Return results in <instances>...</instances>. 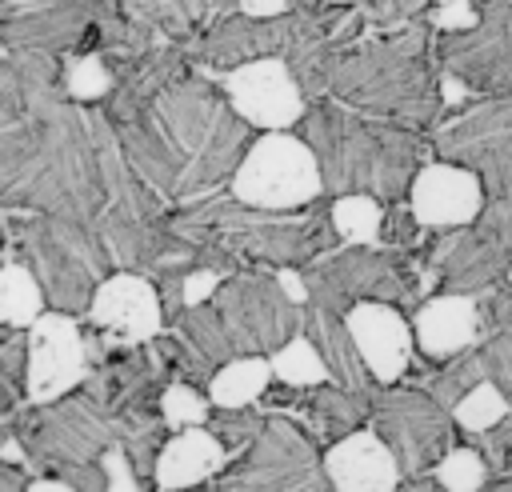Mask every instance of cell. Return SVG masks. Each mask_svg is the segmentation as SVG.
Wrapping results in <instances>:
<instances>
[{"label": "cell", "mask_w": 512, "mask_h": 492, "mask_svg": "<svg viewBox=\"0 0 512 492\" xmlns=\"http://www.w3.org/2000/svg\"><path fill=\"white\" fill-rule=\"evenodd\" d=\"M304 136L320 156L328 192L368 188L372 196H400L412 176V140L396 132H372L344 112L316 108L304 116Z\"/></svg>", "instance_id": "cell-1"}, {"label": "cell", "mask_w": 512, "mask_h": 492, "mask_svg": "<svg viewBox=\"0 0 512 492\" xmlns=\"http://www.w3.org/2000/svg\"><path fill=\"white\" fill-rule=\"evenodd\" d=\"M324 192V168L308 140L292 132H264L248 144L244 160L232 172V196L244 208L292 212L312 204Z\"/></svg>", "instance_id": "cell-2"}, {"label": "cell", "mask_w": 512, "mask_h": 492, "mask_svg": "<svg viewBox=\"0 0 512 492\" xmlns=\"http://www.w3.org/2000/svg\"><path fill=\"white\" fill-rule=\"evenodd\" d=\"M416 48H420V32H408L404 40H396L388 48H368L360 56H348L332 68V84L348 100L372 104L392 116L424 120L432 112V100H428L420 64L408 60Z\"/></svg>", "instance_id": "cell-3"}, {"label": "cell", "mask_w": 512, "mask_h": 492, "mask_svg": "<svg viewBox=\"0 0 512 492\" xmlns=\"http://www.w3.org/2000/svg\"><path fill=\"white\" fill-rule=\"evenodd\" d=\"M88 340L72 312H40L28 324V372H24V396L28 404H52L76 384L88 380Z\"/></svg>", "instance_id": "cell-4"}, {"label": "cell", "mask_w": 512, "mask_h": 492, "mask_svg": "<svg viewBox=\"0 0 512 492\" xmlns=\"http://www.w3.org/2000/svg\"><path fill=\"white\" fill-rule=\"evenodd\" d=\"M224 92L236 116L264 132H288L304 120V84L284 56H260L224 72Z\"/></svg>", "instance_id": "cell-5"}, {"label": "cell", "mask_w": 512, "mask_h": 492, "mask_svg": "<svg viewBox=\"0 0 512 492\" xmlns=\"http://www.w3.org/2000/svg\"><path fill=\"white\" fill-rule=\"evenodd\" d=\"M216 308L224 312L240 352H260V348L276 352L284 340L296 336V328H304V316L296 312L300 304L284 296L280 280H264V276H236L216 296Z\"/></svg>", "instance_id": "cell-6"}, {"label": "cell", "mask_w": 512, "mask_h": 492, "mask_svg": "<svg viewBox=\"0 0 512 492\" xmlns=\"http://www.w3.org/2000/svg\"><path fill=\"white\" fill-rule=\"evenodd\" d=\"M88 324L100 328V340L108 348L152 344L164 328V300L140 272H116L104 284H96Z\"/></svg>", "instance_id": "cell-7"}, {"label": "cell", "mask_w": 512, "mask_h": 492, "mask_svg": "<svg viewBox=\"0 0 512 492\" xmlns=\"http://www.w3.org/2000/svg\"><path fill=\"white\" fill-rule=\"evenodd\" d=\"M308 304H324L336 312H348L356 300H396L404 296V276L392 256H380L364 244H352V252L316 260L308 272Z\"/></svg>", "instance_id": "cell-8"}, {"label": "cell", "mask_w": 512, "mask_h": 492, "mask_svg": "<svg viewBox=\"0 0 512 492\" xmlns=\"http://www.w3.org/2000/svg\"><path fill=\"white\" fill-rule=\"evenodd\" d=\"M376 420L404 472L412 476L448 452V412L432 392H388L384 400H376Z\"/></svg>", "instance_id": "cell-9"}, {"label": "cell", "mask_w": 512, "mask_h": 492, "mask_svg": "<svg viewBox=\"0 0 512 492\" xmlns=\"http://www.w3.org/2000/svg\"><path fill=\"white\" fill-rule=\"evenodd\" d=\"M220 484H228V488H324L332 480H328V472L316 468L308 440L292 424L272 420L252 440L244 468L232 476H220Z\"/></svg>", "instance_id": "cell-10"}, {"label": "cell", "mask_w": 512, "mask_h": 492, "mask_svg": "<svg viewBox=\"0 0 512 492\" xmlns=\"http://www.w3.org/2000/svg\"><path fill=\"white\" fill-rule=\"evenodd\" d=\"M484 176H476L468 164L436 160L416 172L408 184V212L424 228H464L484 212Z\"/></svg>", "instance_id": "cell-11"}, {"label": "cell", "mask_w": 512, "mask_h": 492, "mask_svg": "<svg viewBox=\"0 0 512 492\" xmlns=\"http://www.w3.org/2000/svg\"><path fill=\"white\" fill-rule=\"evenodd\" d=\"M444 60L456 76L480 84L512 80V4L492 0L472 32H452V40L444 44Z\"/></svg>", "instance_id": "cell-12"}, {"label": "cell", "mask_w": 512, "mask_h": 492, "mask_svg": "<svg viewBox=\"0 0 512 492\" xmlns=\"http://www.w3.org/2000/svg\"><path fill=\"white\" fill-rule=\"evenodd\" d=\"M324 472L340 492H392L404 480V464L384 436L356 428L324 452Z\"/></svg>", "instance_id": "cell-13"}, {"label": "cell", "mask_w": 512, "mask_h": 492, "mask_svg": "<svg viewBox=\"0 0 512 492\" xmlns=\"http://www.w3.org/2000/svg\"><path fill=\"white\" fill-rule=\"evenodd\" d=\"M364 364L372 368V376L380 384H392L404 376L408 360H412V328L408 320L388 304V300H356L344 312Z\"/></svg>", "instance_id": "cell-14"}, {"label": "cell", "mask_w": 512, "mask_h": 492, "mask_svg": "<svg viewBox=\"0 0 512 492\" xmlns=\"http://www.w3.org/2000/svg\"><path fill=\"white\" fill-rule=\"evenodd\" d=\"M480 340V296L440 292L416 312V344L432 360H452Z\"/></svg>", "instance_id": "cell-15"}, {"label": "cell", "mask_w": 512, "mask_h": 492, "mask_svg": "<svg viewBox=\"0 0 512 492\" xmlns=\"http://www.w3.org/2000/svg\"><path fill=\"white\" fill-rule=\"evenodd\" d=\"M228 460V444L204 428V424H192V428H180L160 452H156V468H152V484L172 492V488H192V484H204L212 480Z\"/></svg>", "instance_id": "cell-16"}, {"label": "cell", "mask_w": 512, "mask_h": 492, "mask_svg": "<svg viewBox=\"0 0 512 492\" xmlns=\"http://www.w3.org/2000/svg\"><path fill=\"white\" fill-rule=\"evenodd\" d=\"M304 332L316 340L320 356L328 360L332 380H336V384H344L348 392L368 396V384H372L376 376H372V368L364 364L360 344H356V336H352V328H348L344 312L324 308V304H308V312H304Z\"/></svg>", "instance_id": "cell-17"}, {"label": "cell", "mask_w": 512, "mask_h": 492, "mask_svg": "<svg viewBox=\"0 0 512 492\" xmlns=\"http://www.w3.org/2000/svg\"><path fill=\"white\" fill-rule=\"evenodd\" d=\"M284 36H288V24L280 20H220L212 24L208 40H204V56L216 60V64H228V68H240L248 60H260V56H272L276 48H284Z\"/></svg>", "instance_id": "cell-18"}, {"label": "cell", "mask_w": 512, "mask_h": 492, "mask_svg": "<svg viewBox=\"0 0 512 492\" xmlns=\"http://www.w3.org/2000/svg\"><path fill=\"white\" fill-rule=\"evenodd\" d=\"M272 376H276L272 372V356H260V352L232 356L228 364H220V372H212L208 400L216 408H248L256 396H264Z\"/></svg>", "instance_id": "cell-19"}, {"label": "cell", "mask_w": 512, "mask_h": 492, "mask_svg": "<svg viewBox=\"0 0 512 492\" xmlns=\"http://www.w3.org/2000/svg\"><path fill=\"white\" fill-rule=\"evenodd\" d=\"M44 300H48V292H44L40 276L32 272V264H20L8 256V264L0 272V320L8 328H28L44 312Z\"/></svg>", "instance_id": "cell-20"}, {"label": "cell", "mask_w": 512, "mask_h": 492, "mask_svg": "<svg viewBox=\"0 0 512 492\" xmlns=\"http://www.w3.org/2000/svg\"><path fill=\"white\" fill-rule=\"evenodd\" d=\"M332 228L344 244H380V228H384V208L372 192H344L332 204Z\"/></svg>", "instance_id": "cell-21"}, {"label": "cell", "mask_w": 512, "mask_h": 492, "mask_svg": "<svg viewBox=\"0 0 512 492\" xmlns=\"http://www.w3.org/2000/svg\"><path fill=\"white\" fill-rule=\"evenodd\" d=\"M272 372L288 388H316V384H324L332 376L328 360L320 356V348H316V340L308 332H296L292 340H284L272 352Z\"/></svg>", "instance_id": "cell-22"}, {"label": "cell", "mask_w": 512, "mask_h": 492, "mask_svg": "<svg viewBox=\"0 0 512 492\" xmlns=\"http://www.w3.org/2000/svg\"><path fill=\"white\" fill-rule=\"evenodd\" d=\"M180 336L192 340L212 364H228L232 356H244L220 308H204V304L184 308V316H180Z\"/></svg>", "instance_id": "cell-23"}, {"label": "cell", "mask_w": 512, "mask_h": 492, "mask_svg": "<svg viewBox=\"0 0 512 492\" xmlns=\"http://www.w3.org/2000/svg\"><path fill=\"white\" fill-rule=\"evenodd\" d=\"M508 412H512V400H508V392L496 384V380H480L476 388H468L460 400H456V408H452V420L464 428V432H488V428H496V424H504L508 420Z\"/></svg>", "instance_id": "cell-24"}, {"label": "cell", "mask_w": 512, "mask_h": 492, "mask_svg": "<svg viewBox=\"0 0 512 492\" xmlns=\"http://www.w3.org/2000/svg\"><path fill=\"white\" fill-rule=\"evenodd\" d=\"M432 476L448 492H476V488H484L492 480L488 476V456H480L476 448H448L432 464Z\"/></svg>", "instance_id": "cell-25"}, {"label": "cell", "mask_w": 512, "mask_h": 492, "mask_svg": "<svg viewBox=\"0 0 512 492\" xmlns=\"http://www.w3.org/2000/svg\"><path fill=\"white\" fill-rule=\"evenodd\" d=\"M480 380H488V372H484V352H460V356H452V364H444L432 380H428V392L444 404V408H456V400L468 392V388H476Z\"/></svg>", "instance_id": "cell-26"}, {"label": "cell", "mask_w": 512, "mask_h": 492, "mask_svg": "<svg viewBox=\"0 0 512 492\" xmlns=\"http://www.w3.org/2000/svg\"><path fill=\"white\" fill-rule=\"evenodd\" d=\"M64 88L72 100H100L112 92V72L104 64V56L88 52V56H76L68 68H64Z\"/></svg>", "instance_id": "cell-27"}, {"label": "cell", "mask_w": 512, "mask_h": 492, "mask_svg": "<svg viewBox=\"0 0 512 492\" xmlns=\"http://www.w3.org/2000/svg\"><path fill=\"white\" fill-rule=\"evenodd\" d=\"M160 420L164 428H192V424H208V400L192 388V384H168L160 392Z\"/></svg>", "instance_id": "cell-28"}, {"label": "cell", "mask_w": 512, "mask_h": 492, "mask_svg": "<svg viewBox=\"0 0 512 492\" xmlns=\"http://www.w3.org/2000/svg\"><path fill=\"white\" fill-rule=\"evenodd\" d=\"M480 352H484V372H488V380H496V384L508 392V400H512V336L496 328L492 340L480 344Z\"/></svg>", "instance_id": "cell-29"}, {"label": "cell", "mask_w": 512, "mask_h": 492, "mask_svg": "<svg viewBox=\"0 0 512 492\" xmlns=\"http://www.w3.org/2000/svg\"><path fill=\"white\" fill-rule=\"evenodd\" d=\"M100 468H104V476H108V492H136V488H140V480H136V472H132V456H128V448H124L120 440H112V444L100 452Z\"/></svg>", "instance_id": "cell-30"}, {"label": "cell", "mask_w": 512, "mask_h": 492, "mask_svg": "<svg viewBox=\"0 0 512 492\" xmlns=\"http://www.w3.org/2000/svg\"><path fill=\"white\" fill-rule=\"evenodd\" d=\"M212 432H216L224 444H252L256 432H260V420H256L248 408H220Z\"/></svg>", "instance_id": "cell-31"}, {"label": "cell", "mask_w": 512, "mask_h": 492, "mask_svg": "<svg viewBox=\"0 0 512 492\" xmlns=\"http://www.w3.org/2000/svg\"><path fill=\"white\" fill-rule=\"evenodd\" d=\"M480 20H484V8H476L472 0H460V4H436V12H432V24H436L440 32H472Z\"/></svg>", "instance_id": "cell-32"}, {"label": "cell", "mask_w": 512, "mask_h": 492, "mask_svg": "<svg viewBox=\"0 0 512 492\" xmlns=\"http://www.w3.org/2000/svg\"><path fill=\"white\" fill-rule=\"evenodd\" d=\"M216 288H220V272H216V268H192V272L184 276V308L204 304Z\"/></svg>", "instance_id": "cell-33"}, {"label": "cell", "mask_w": 512, "mask_h": 492, "mask_svg": "<svg viewBox=\"0 0 512 492\" xmlns=\"http://www.w3.org/2000/svg\"><path fill=\"white\" fill-rule=\"evenodd\" d=\"M276 280H280L284 296H288V300H296L300 308L312 300V292H308V276H300L296 268H280V272H276Z\"/></svg>", "instance_id": "cell-34"}, {"label": "cell", "mask_w": 512, "mask_h": 492, "mask_svg": "<svg viewBox=\"0 0 512 492\" xmlns=\"http://www.w3.org/2000/svg\"><path fill=\"white\" fill-rule=\"evenodd\" d=\"M292 8V0H240V12L252 20H280Z\"/></svg>", "instance_id": "cell-35"}, {"label": "cell", "mask_w": 512, "mask_h": 492, "mask_svg": "<svg viewBox=\"0 0 512 492\" xmlns=\"http://www.w3.org/2000/svg\"><path fill=\"white\" fill-rule=\"evenodd\" d=\"M492 324L512 336V292H496L492 296Z\"/></svg>", "instance_id": "cell-36"}, {"label": "cell", "mask_w": 512, "mask_h": 492, "mask_svg": "<svg viewBox=\"0 0 512 492\" xmlns=\"http://www.w3.org/2000/svg\"><path fill=\"white\" fill-rule=\"evenodd\" d=\"M440 96H444V104H460V100L468 96V88H464V80H460L456 72H448V76L440 80Z\"/></svg>", "instance_id": "cell-37"}, {"label": "cell", "mask_w": 512, "mask_h": 492, "mask_svg": "<svg viewBox=\"0 0 512 492\" xmlns=\"http://www.w3.org/2000/svg\"><path fill=\"white\" fill-rule=\"evenodd\" d=\"M28 480H32V476H28ZM28 480L4 460V468H0V492H28Z\"/></svg>", "instance_id": "cell-38"}, {"label": "cell", "mask_w": 512, "mask_h": 492, "mask_svg": "<svg viewBox=\"0 0 512 492\" xmlns=\"http://www.w3.org/2000/svg\"><path fill=\"white\" fill-rule=\"evenodd\" d=\"M0 456H4L8 464H20V468H28V472H32V456H24V448H20V440H16V436H8V440H4Z\"/></svg>", "instance_id": "cell-39"}, {"label": "cell", "mask_w": 512, "mask_h": 492, "mask_svg": "<svg viewBox=\"0 0 512 492\" xmlns=\"http://www.w3.org/2000/svg\"><path fill=\"white\" fill-rule=\"evenodd\" d=\"M324 4H352V0H324Z\"/></svg>", "instance_id": "cell-40"}, {"label": "cell", "mask_w": 512, "mask_h": 492, "mask_svg": "<svg viewBox=\"0 0 512 492\" xmlns=\"http://www.w3.org/2000/svg\"><path fill=\"white\" fill-rule=\"evenodd\" d=\"M436 4H460V0H436Z\"/></svg>", "instance_id": "cell-41"}, {"label": "cell", "mask_w": 512, "mask_h": 492, "mask_svg": "<svg viewBox=\"0 0 512 492\" xmlns=\"http://www.w3.org/2000/svg\"><path fill=\"white\" fill-rule=\"evenodd\" d=\"M508 284H512V268H508Z\"/></svg>", "instance_id": "cell-42"}, {"label": "cell", "mask_w": 512, "mask_h": 492, "mask_svg": "<svg viewBox=\"0 0 512 492\" xmlns=\"http://www.w3.org/2000/svg\"><path fill=\"white\" fill-rule=\"evenodd\" d=\"M508 464H512V460H508Z\"/></svg>", "instance_id": "cell-43"}]
</instances>
